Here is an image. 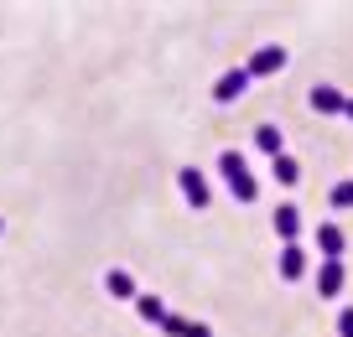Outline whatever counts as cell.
Listing matches in <instances>:
<instances>
[{
    "instance_id": "obj_8",
    "label": "cell",
    "mask_w": 353,
    "mask_h": 337,
    "mask_svg": "<svg viewBox=\"0 0 353 337\" xmlns=\"http://www.w3.org/2000/svg\"><path fill=\"white\" fill-rule=\"evenodd\" d=\"M307 275V254H301V244H286L281 249V280H301Z\"/></svg>"
},
{
    "instance_id": "obj_14",
    "label": "cell",
    "mask_w": 353,
    "mask_h": 337,
    "mask_svg": "<svg viewBox=\"0 0 353 337\" xmlns=\"http://www.w3.org/2000/svg\"><path fill=\"white\" fill-rule=\"evenodd\" d=\"M135 312H141V316H145V322H156V327H161V322H166V306H161V301H156V296H135Z\"/></svg>"
},
{
    "instance_id": "obj_7",
    "label": "cell",
    "mask_w": 353,
    "mask_h": 337,
    "mask_svg": "<svg viewBox=\"0 0 353 337\" xmlns=\"http://www.w3.org/2000/svg\"><path fill=\"white\" fill-rule=\"evenodd\" d=\"M317 291L327 296V301L343 291V260H322V270H317Z\"/></svg>"
},
{
    "instance_id": "obj_1",
    "label": "cell",
    "mask_w": 353,
    "mask_h": 337,
    "mask_svg": "<svg viewBox=\"0 0 353 337\" xmlns=\"http://www.w3.org/2000/svg\"><path fill=\"white\" fill-rule=\"evenodd\" d=\"M219 172H223V182H229V192L239 197V203H254V197H260V182L250 176V166H244L239 151H223L219 156Z\"/></svg>"
},
{
    "instance_id": "obj_4",
    "label": "cell",
    "mask_w": 353,
    "mask_h": 337,
    "mask_svg": "<svg viewBox=\"0 0 353 337\" xmlns=\"http://www.w3.org/2000/svg\"><path fill=\"white\" fill-rule=\"evenodd\" d=\"M286 68V47H260V52L250 57V78H270Z\"/></svg>"
},
{
    "instance_id": "obj_17",
    "label": "cell",
    "mask_w": 353,
    "mask_h": 337,
    "mask_svg": "<svg viewBox=\"0 0 353 337\" xmlns=\"http://www.w3.org/2000/svg\"><path fill=\"white\" fill-rule=\"evenodd\" d=\"M348 120H353V99H348Z\"/></svg>"
},
{
    "instance_id": "obj_11",
    "label": "cell",
    "mask_w": 353,
    "mask_h": 337,
    "mask_svg": "<svg viewBox=\"0 0 353 337\" xmlns=\"http://www.w3.org/2000/svg\"><path fill=\"white\" fill-rule=\"evenodd\" d=\"M254 145H260V151L270 156V161H276V156H286V141H281V130H276V125H260V130H254Z\"/></svg>"
},
{
    "instance_id": "obj_5",
    "label": "cell",
    "mask_w": 353,
    "mask_h": 337,
    "mask_svg": "<svg viewBox=\"0 0 353 337\" xmlns=\"http://www.w3.org/2000/svg\"><path fill=\"white\" fill-rule=\"evenodd\" d=\"M312 109L317 114H348V94H338L332 83H317L312 88Z\"/></svg>"
},
{
    "instance_id": "obj_12",
    "label": "cell",
    "mask_w": 353,
    "mask_h": 337,
    "mask_svg": "<svg viewBox=\"0 0 353 337\" xmlns=\"http://www.w3.org/2000/svg\"><path fill=\"white\" fill-rule=\"evenodd\" d=\"M270 176H276V182H286V187H296L301 182V166H296V156H276V161H270Z\"/></svg>"
},
{
    "instance_id": "obj_6",
    "label": "cell",
    "mask_w": 353,
    "mask_h": 337,
    "mask_svg": "<svg viewBox=\"0 0 353 337\" xmlns=\"http://www.w3.org/2000/svg\"><path fill=\"white\" fill-rule=\"evenodd\" d=\"M343 229L338 223H317V249H322V260H343Z\"/></svg>"
},
{
    "instance_id": "obj_2",
    "label": "cell",
    "mask_w": 353,
    "mask_h": 337,
    "mask_svg": "<svg viewBox=\"0 0 353 337\" xmlns=\"http://www.w3.org/2000/svg\"><path fill=\"white\" fill-rule=\"evenodd\" d=\"M250 83H254V78H250V68H229V73H223L219 83H213V99H219V104H234L239 94H250Z\"/></svg>"
},
{
    "instance_id": "obj_9",
    "label": "cell",
    "mask_w": 353,
    "mask_h": 337,
    "mask_svg": "<svg viewBox=\"0 0 353 337\" xmlns=\"http://www.w3.org/2000/svg\"><path fill=\"white\" fill-rule=\"evenodd\" d=\"M276 234H281V239H286V244H296V234H301V207H276Z\"/></svg>"
},
{
    "instance_id": "obj_18",
    "label": "cell",
    "mask_w": 353,
    "mask_h": 337,
    "mask_svg": "<svg viewBox=\"0 0 353 337\" xmlns=\"http://www.w3.org/2000/svg\"><path fill=\"white\" fill-rule=\"evenodd\" d=\"M0 229H6V218H0Z\"/></svg>"
},
{
    "instance_id": "obj_13",
    "label": "cell",
    "mask_w": 353,
    "mask_h": 337,
    "mask_svg": "<svg viewBox=\"0 0 353 337\" xmlns=\"http://www.w3.org/2000/svg\"><path fill=\"white\" fill-rule=\"evenodd\" d=\"M104 291L120 296V301H135V296H141V291H135V280H130L125 270H110V275H104Z\"/></svg>"
},
{
    "instance_id": "obj_3",
    "label": "cell",
    "mask_w": 353,
    "mask_h": 337,
    "mask_svg": "<svg viewBox=\"0 0 353 337\" xmlns=\"http://www.w3.org/2000/svg\"><path fill=\"white\" fill-rule=\"evenodd\" d=\"M176 182H182V197H188V207H208V182H203V172L198 166H182V172H176Z\"/></svg>"
},
{
    "instance_id": "obj_10",
    "label": "cell",
    "mask_w": 353,
    "mask_h": 337,
    "mask_svg": "<svg viewBox=\"0 0 353 337\" xmlns=\"http://www.w3.org/2000/svg\"><path fill=\"white\" fill-rule=\"evenodd\" d=\"M161 332H166V337H213V332H208L203 322H188V316H172V312H166Z\"/></svg>"
},
{
    "instance_id": "obj_15",
    "label": "cell",
    "mask_w": 353,
    "mask_h": 337,
    "mask_svg": "<svg viewBox=\"0 0 353 337\" xmlns=\"http://www.w3.org/2000/svg\"><path fill=\"white\" fill-rule=\"evenodd\" d=\"M327 203L338 207V213H343V207H353V182H338V187L327 192Z\"/></svg>"
},
{
    "instance_id": "obj_16",
    "label": "cell",
    "mask_w": 353,
    "mask_h": 337,
    "mask_svg": "<svg viewBox=\"0 0 353 337\" xmlns=\"http://www.w3.org/2000/svg\"><path fill=\"white\" fill-rule=\"evenodd\" d=\"M338 332H343V337H353V306H348V312L338 316Z\"/></svg>"
}]
</instances>
